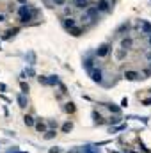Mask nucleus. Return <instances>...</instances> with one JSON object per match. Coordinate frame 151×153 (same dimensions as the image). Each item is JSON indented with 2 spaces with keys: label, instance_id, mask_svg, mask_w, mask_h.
Instances as JSON below:
<instances>
[{
  "label": "nucleus",
  "instance_id": "28",
  "mask_svg": "<svg viewBox=\"0 0 151 153\" xmlns=\"http://www.w3.org/2000/svg\"><path fill=\"white\" fill-rule=\"evenodd\" d=\"M25 76H36V71H34L32 66H29V68L25 70Z\"/></svg>",
  "mask_w": 151,
  "mask_h": 153
},
{
  "label": "nucleus",
  "instance_id": "12",
  "mask_svg": "<svg viewBox=\"0 0 151 153\" xmlns=\"http://www.w3.org/2000/svg\"><path fill=\"white\" fill-rule=\"evenodd\" d=\"M73 5L78 9H87L89 7V0H73Z\"/></svg>",
  "mask_w": 151,
  "mask_h": 153
},
{
  "label": "nucleus",
  "instance_id": "31",
  "mask_svg": "<svg viewBox=\"0 0 151 153\" xmlns=\"http://www.w3.org/2000/svg\"><path fill=\"white\" fill-rule=\"evenodd\" d=\"M52 4H53V5H64L66 0H52Z\"/></svg>",
  "mask_w": 151,
  "mask_h": 153
},
{
  "label": "nucleus",
  "instance_id": "20",
  "mask_svg": "<svg viewBox=\"0 0 151 153\" xmlns=\"http://www.w3.org/2000/svg\"><path fill=\"white\" fill-rule=\"evenodd\" d=\"M61 84V80H59V76L57 75H50L48 76V85H59Z\"/></svg>",
  "mask_w": 151,
  "mask_h": 153
},
{
  "label": "nucleus",
  "instance_id": "15",
  "mask_svg": "<svg viewBox=\"0 0 151 153\" xmlns=\"http://www.w3.org/2000/svg\"><path fill=\"white\" fill-rule=\"evenodd\" d=\"M93 62H94V55H91V57H87V59L84 61V68L91 71V70H93Z\"/></svg>",
  "mask_w": 151,
  "mask_h": 153
},
{
  "label": "nucleus",
  "instance_id": "26",
  "mask_svg": "<svg viewBox=\"0 0 151 153\" xmlns=\"http://www.w3.org/2000/svg\"><path fill=\"white\" fill-rule=\"evenodd\" d=\"M29 9H30V5H27V4H25V5H21V7L18 9V16H23L25 13H29Z\"/></svg>",
  "mask_w": 151,
  "mask_h": 153
},
{
  "label": "nucleus",
  "instance_id": "36",
  "mask_svg": "<svg viewBox=\"0 0 151 153\" xmlns=\"http://www.w3.org/2000/svg\"><path fill=\"white\" fill-rule=\"evenodd\" d=\"M126 105H128V98H123L121 100V107H126Z\"/></svg>",
  "mask_w": 151,
  "mask_h": 153
},
{
  "label": "nucleus",
  "instance_id": "5",
  "mask_svg": "<svg viewBox=\"0 0 151 153\" xmlns=\"http://www.w3.org/2000/svg\"><path fill=\"white\" fill-rule=\"evenodd\" d=\"M98 11L100 13H109L110 11V2L109 0H98Z\"/></svg>",
  "mask_w": 151,
  "mask_h": 153
},
{
  "label": "nucleus",
  "instance_id": "21",
  "mask_svg": "<svg viewBox=\"0 0 151 153\" xmlns=\"http://www.w3.org/2000/svg\"><path fill=\"white\" fill-rule=\"evenodd\" d=\"M124 57H126V50H124V48H117V50H115V59L121 61V59H124Z\"/></svg>",
  "mask_w": 151,
  "mask_h": 153
},
{
  "label": "nucleus",
  "instance_id": "8",
  "mask_svg": "<svg viewBox=\"0 0 151 153\" xmlns=\"http://www.w3.org/2000/svg\"><path fill=\"white\" fill-rule=\"evenodd\" d=\"M16 102H18V105H20L21 109H25V107L29 105V98H27L25 94H18V96H16Z\"/></svg>",
  "mask_w": 151,
  "mask_h": 153
},
{
  "label": "nucleus",
  "instance_id": "35",
  "mask_svg": "<svg viewBox=\"0 0 151 153\" xmlns=\"http://www.w3.org/2000/svg\"><path fill=\"white\" fill-rule=\"evenodd\" d=\"M59 87H61V93H68V89H66L64 84H59Z\"/></svg>",
  "mask_w": 151,
  "mask_h": 153
},
{
  "label": "nucleus",
  "instance_id": "23",
  "mask_svg": "<svg viewBox=\"0 0 151 153\" xmlns=\"http://www.w3.org/2000/svg\"><path fill=\"white\" fill-rule=\"evenodd\" d=\"M23 123H25V125H27V126H34V123H36V119H34V117H32V116H23Z\"/></svg>",
  "mask_w": 151,
  "mask_h": 153
},
{
  "label": "nucleus",
  "instance_id": "34",
  "mask_svg": "<svg viewBox=\"0 0 151 153\" xmlns=\"http://www.w3.org/2000/svg\"><path fill=\"white\" fill-rule=\"evenodd\" d=\"M5 153H23V152H18V146H13V150H7Z\"/></svg>",
  "mask_w": 151,
  "mask_h": 153
},
{
  "label": "nucleus",
  "instance_id": "6",
  "mask_svg": "<svg viewBox=\"0 0 151 153\" xmlns=\"http://www.w3.org/2000/svg\"><path fill=\"white\" fill-rule=\"evenodd\" d=\"M139 27H141V32L142 34H148V36L151 34V23L148 20H141L139 22Z\"/></svg>",
  "mask_w": 151,
  "mask_h": 153
},
{
  "label": "nucleus",
  "instance_id": "38",
  "mask_svg": "<svg viewBox=\"0 0 151 153\" xmlns=\"http://www.w3.org/2000/svg\"><path fill=\"white\" fill-rule=\"evenodd\" d=\"M146 59L151 62V52H146Z\"/></svg>",
  "mask_w": 151,
  "mask_h": 153
},
{
  "label": "nucleus",
  "instance_id": "27",
  "mask_svg": "<svg viewBox=\"0 0 151 153\" xmlns=\"http://www.w3.org/2000/svg\"><path fill=\"white\" fill-rule=\"evenodd\" d=\"M121 119H123V117H121L119 114H114V117H110V123H112V125H119Z\"/></svg>",
  "mask_w": 151,
  "mask_h": 153
},
{
  "label": "nucleus",
  "instance_id": "33",
  "mask_svg": "<svg viewBox=\"0 0 151 153\" xmlns=\"http://www.w3.org/2000/svg\"><path fill=\"white\" fill-rule=\"evenodd\" d=\"M62 152V150H61V148H57V146H55V148H50V150H48V153H61Z\"/></svg>",
  "mask_w": 151,
  "mask_h": 153
},
{
  "label": "nucleus",
  "instance_id": "25",
  "mask_svg": "<svg viewBox=\"0 0 151 153\" xmlns=\"http://www.w3.org/2000/svg\"><path fill=\"white\" fill-rule=\"evenodd\" d=\"M55 135H57V132H55L53 128H50V130H46V132H44V139H48V141H50V139H53Z\"/></svg>",
  "mask_w": 151,
  "mask_h": 153
},
{
  "label": "nucleus",
  "instance_id": "18",
  "mask_svg": "<svg viewBox=\"0 0 151 153\" xmlns=\"http://www.w3.org/2000/svg\"><path fill=\"white\" fill-rule=\"evenodd\" d=\"M34 126H36V130H38L39 134H44V132H46V125H44L43 121H36Z\"/></svg>",
  "mask_w": 151,
  "mask_h": 153
},
{
  "label": "nucleus",
  "instance_id": "29",
  "mask_svg": "<svg viewBox=\"0 0 151 153\" xmlns=\"http://www.w3.org/2000/svg\"><path fill=\"white\" fill-rule=\"evenodd\" d=\"M128 29H130V23L126 22V23H123V25L117 29V34H119V32H124V30H128Z\"/></svg>",
  "mask_w": 151,
  "mask_h": 153
},
{
  "label": "nucleus",
  "instance_id": "2",
  "mask_svg": "<svg viewBox=\"0 0 151 153\" xmlns=\"http://www.w3.org/2000/svg\"><path fill=\"white\" fill-rule=\"evenodd\" d=\"M89 73H91V80H93V82H96V84H101V82H103V71H101L100 68H94V70H91Z\"/></svg>",
  "mask_w": 151,
  "mask_h": 153
},
{
  "label": "nucleus",
  "instance_id": "24",
  "mask_svg": "<svg viewBox=\"0 0 151 153\" xmlns=\"http://www.w3.org/2000/svg\"><path fill=\"white\" fill-rule=\"evenodd\" d=\"M20 89H21V94H27V93L30 91V87H29V84H27V82H23V80L20 82Z\"/></svg>",
  "mask_w": 151,
  "mask_h": 153
},
{
  "label": "nucleus",
  "instance_id": "13",
  "mask_svg": "<svg viewBox=\"0 0 151 153\" xmlns=\"http://www.w3.org/2000/svg\"><path fill=\"white\" fill-rule=\"evenodd\" d=\"M93 119H94V123H96V125H103V123H105L103 116L100 114V112H96V111H93Z\"/></svg>",
  "mask_w": 151,
  "mask_h": 153
},
{
  "label": "nucleus",
  "instance_id": "32",
  "mask_svg": "<svg viewBox=\"0 0 151 153\" xmlns=\"http://www.w3.org/2000/svg\"><path fill=\"white\" fill-rule=\"evenodd\" d=\"M142 105H144V107H150L151 105V96L150 98H146V100H142Z\"/></svg>",
  "mask_w": 151,
  "mask_h": 153
},
{
  "label": "nucleus",
  "instance_id": "30",
  "mask_svg": "<svg viewBox=\"0 0 151 153\" xmlns=\"http://www.w3.org/2000/svg\"><path fill=\"white\" fill-rule=\"evenodd\" d=\"M38 82L43 84V85H48V78H46V76H38Z\"/></svg>",
  "mask_w": 151,
  "mask_h": 153
},
{
  "label": "nucleus",
  "instance_id": "14",
  "mask_svg": "<svg viewBox=\"0 0 151 153\" xmlns=\"http://www.w3.org/2000/svg\"><path fill=\"white\" fill-rule=\"evenodd\" d=\"M18 30H20L18 27H14V29H9V30H5V32H4V36H2V38H4V39H11L14 34H16V32H18Z\"/></svg>",
  "mask_w": 151,
  "mask_h": 153
},
{
  "label": "nucleus",
  "instance_id": "16",
  "mask_svg": "<svg viewBox=\"0 0 151 153\" xmlns=\"http://www.w3.org/2000/svg\"><path fill=\"white\" fill-rule=\"evenodd\" d=\"M105 107H107L112 114H119V112H121V107H119V105H115V103H107Z\"/></svg>",
  "mask_w": 151,
  "mask_h": 153
},
{
  "label": "nucleus",
  "instance_id": "37",
  "mask_svg": "<svg viewBox=\"0 0 151 153\" xmlns=\"http://www.w3.org/2000/svg\"><path fill=\"white\" fill-rule=\"evenodd\" d=\"M85 153H100V150H98V152H96V150H94V146H93V148H91V150H89V152H85Z\"/></svg>",
  "mask_w": 151,
  "mask_h": 153
},
{
  "label": "nucleus",
  "instance_id": "7",
  "mask_svg": "<svg viewBox=\"0 0 151 153\" xmlns=\"http://www.w3.org/2000/svg\"><path fill=\"white\" fill-rule=\"evenodd\" d=\"M36 14H38V13H36L34 9H29V13H25L23 16H20V22H21V23H29V22H30Z\"/></svg>",
  "mask_w": 151,
  "mask_h": 153
},
{
  "label": "nucleus",
  "instance_id": "4",
  "mask_svg": "<svg viewBox=\"0 0 151 153\" xmlns=\"http://www.w3.org/2000/svg\"><path fill=\"white\" fill-rule=\"evenodd\" d=\"M62 27H64L66 30L73 29V27H76V20L75 18H71V16H66V18L62 20Z\"/></svg>",
  "mask_w": 151,
  "mask_h": 153
},
{
  "label": "nucleus",
  "instance_id": "10",
  "mask_svg": "<svg viewBox=\"0 0 151 153\" xmlns=\"http://www.w3.org/2000/svg\"><path fill=\"white\" fill-rule=\"evenodd\" d=\"M25 59H27V62H29L30 66H36V62H38V59H36V52H32V50L27 52V57H25Z\"/></svg>",
  "mask_w": 151,
  "mask_h": 153
},
{
  "label": "nucleus",
  "instance_id": "42",
  "mask_svg": "<svg viewBox=\"0 0 151 153\" xmlns=\"http://www.w3.org/2000/svg\"><path fill=\"white\" fill-rule=\"evenodd\" d=\"M114 2H115V0H112V4H114Z\"/></svg>",
  "mask_w": 151,
  "mask_h": 153
},
{
  "label": "nucleus",
  "instance_id": "3",
  "mask_svg": "<svg viewBox=\"0 0 151 153\" xmlns=\"http://www.w3.org/2000/svg\"><path fill=\"white\" fill-rule=\"evenodd\" d=\"M124 78H126V80H130V82H135V80H139V78H142V75H141L139 71H133V70H128V71H124Z\"/></svg>",
  "mask_w": 151,
  "mask_h": 153
},
{
  "label": "nucleus",
  "instance_id": "40",
  "mask_svg": "<svg viewBox=\"0 0 151 153\" xmlns=\"http://www.w3.org/2000/svg\"><path fill=\"white\" fill-rule=\"evenodd\" d=\"M4 20H5V16H4V14H0V23H2Z\"/></svg>",
  "mask_w": 151,
  "mask_h": 153
},
{
  "label": "nucleus",
  "instance_id": "17",
  "mask_svg": "<svg viewBox=\"0 0 151 153\" xmlns=\"http://www.w3.org/2000/svg\"><path fill=\"white\" fill-rule=\"evenodd\" d=\"M70 34H71L73 38H78V36L84 34V29H80V27H73V29H70Z\"/></svg>",
  "mask_w": 151,
  "mask_h": 153
},
{
  "label": "nucleus",
  "instance_id": "11",
  "mask_svg": "<svg viewBox=\"0 0 151 153\" xmlns=\"http://www.w3.org/2000/svg\"><path fill=\"white\" fill-rule=\"evenodd\" d=\"M132 45H133V39H132V38H123V39H121V48L130 50V48H132Z\"/></svg>",
  "mask_w": 151,
  "mask_h": 153
},
{
  "label": "nucleus",
  "instance_id": "22",
  "mask_svg": "<svg viewBox=\"0 0 151 153\" xmlns=\"http://www.w3.org/2000/svg\"><path fill=\"white\" fill-rule=\"evenodd\" d=\"M73 130V123L71 121H66L64 125H62V134H70Z\"/></svg>",
  "mask_w": 151,
  "mask_h": 153
},
{
  "label": "nucleus",
  "instance_id": "1",
  "mask_svg": "<svg viewBox=\"0 0 151 153\" xmlns=\"http://www.w3.org/2000/svg\"><path fill=\"white\" fill-rule=\"evenodd\" d=\"M110 43H103V45H100L98 46V50L94 52V57H98V59H103V57H107L109 53H110Z\"/></svg>",
  "mask_w": 151,
  "mask_h": 153
},
{
  "label": "nucleus",
  "instance_id": "41",
  "mask_svg": "<svg viewBox=\"0 0 151 153\" xmlns=\"http://www.w3.org/2000/svg\"><path fill=\"white\" fill-rule=\"evenodd\" d=\"M148 43H150V46H151V34L148 36Z\"/></svg>",
  "mask_w": 151,
  "mask_h": 153
},
{
  "label": "nucleus",
  "instance_id": "9",
  "mask_svg": "<svg viewBox=\"0 0 151 153\" xmlns=\"http://www.w3.org/2000/svg\"><path fill=\"white\" fill-rule=\"evenodd\" d=\"M98 13H100V11H98V7H96V5H89V7H87V13H85V14H87V16H89V18L93 20V18H96V16H98Z\"/></svg>",
  "mask_w": 151,
  "mask_h": 153
},
{
  "label": "nucleus",
  "instance_id": "39",
  "mask_svg": "<svg viewBox=\"0 0 151 153\" xmlns=\"http://www.w3.org/2000/svg\"><path fill=\"white\" fill-rule=\"evenodd\" d=\"M18 2H20L21 5H25V4H27V0H18Z\"/></svg>",
  "mask_w": 151,
  "mask_h": 153
},
{
  "label": "nucleus",
  "instance_id": "19",
  "mask_svg": "<svg viewBox=\"0 0 151 153\" xmlns=\"http://www.w3.org/2000/svg\"><path fill=\"white\" fill-rule=\"evenodd\" d=\"M64 111H66V112H68V114H73V112H75V111H76L75 103H73V102H68V103H66V105H64Z\"/></svg>",
  "mask_w": 151,
  "mask_h": 153
}]
</instances>
